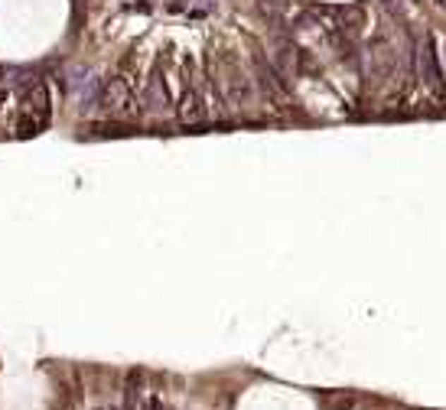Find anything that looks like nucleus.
Instances as JSON below:
<instances>
[{"label": "nucleus", "instance_id": "nucleus-1", "mask_svg": "<svg viewBox=\"0 0 446 410\" xmlns=\"http://www.w3.org/2000/svg\"><path fill=\"white\" fill-rule=\"evenodd\" d=\"M417 68H421L423 85H427L437 98H443L446 82H443V68H440V52H437L433 36H427V40L421 42V49H417Z\"/></svg>", "mask_w": 446, "mask_h": 410}, {"label": "nucleus", "instance_id": "nucleus-2", "mask_svg": "<svg viewBox=\"0 0 446 410\" xmlns=\"http://www.w3.org/2000/svg\"><path fill=\"white\" fill-rule=\"evenodd\" d=\"M98 108L108 111V114H124V111L131 108V85H127V78L111 76L108 82H102Z\"/></svg>", "mask_w": 446, "mask_h": 410}, {"label": "nucleus", "instance_id": "nucleus-3", "mask_svg": "<svg viewBox=\"0 0 446 410\" xmlns=\"http://www.w3.org/2000/svg\"><path fill=\"white\" fill-rule=\"evenodd\" d=\"M205 117V108H203V95L195 92L193 85H186L183 98H179V121L183 124H195Z\"/></svg>", "mask_w": 446, "mask_h": 410}, {"label": "nucleus", "instance_id": "nucleus-4", "mask_svg": "<svg viewBox=\"0 0 446 410\" xmlns=\"http://www.w3.org/2000/svg\"><path fill=\"white\" fill-rule=\"evenodd\" d=\"M251 98H254L251 82L241 72H231V78H228V101L238 104V108H244V104H251Z\"/></svg>", "mask_w": 446, "mask_h": 410}, {"label": "nucleus", "instance_id": "nucleus-5", "mask_svg": "<svg viewBox=\"0 0 446 410\" xmlns=\"http://www.w3.org/2000/svg\"><path fill=\"white\" fill-rule=\"evenodd\" d=\"M143 104H147V111H167L169 108V95H167V85H163L160 76L150 78L147 95H143Z\"/></svg>", "mask_w": 446, "mask_h": 410}, {"label": "nucleus", "instance_id": "nucleus-6", "mask_svg": "<svg viewBox=\"0 0 446 410\" xmlns=\"http://www.w3.org/2000/svg\"><path fill=\"white\" fill-rule=\"evenodd\" d=\"M140 385H143V371L134 368L124 381V410H137V401H140Z\"/></svg>", "mask_w": 446, "mask_h": 410}, {"label": "nucleus", "instance_id": "nucleus-7", "mask_svg": "<svg viewBox=\"0 0 446 410\" xmlns=\"http://www.w3.org/2000/svg\"><path fill=\"white\" fill-rule=\"evenodd\" d=\"M140 410H163V401L160 397H147V401L140 404Z\"/></svg>", "mask_w": 446, "mask_h": 410}, {"label": "nucleus", "instance_id": "nucleus-8", "mask_svg": "<svg viewBox=\"0 0 446 410\" xmlns=\"http://www.w3.org/2000/svg\"><path fill=\"white\" fill-rule=\"evenodd\" d=\"M437 7H443V10H446V0H437Z\"/></svg>", "mask_w": 446, "mask_h": 410}]
</instances>
